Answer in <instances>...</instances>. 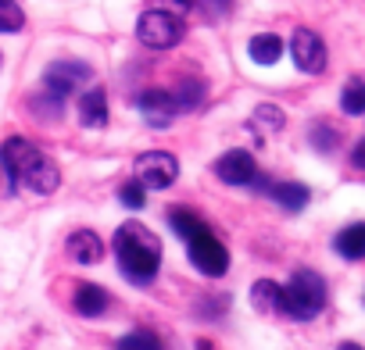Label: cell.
<instances>
[{"instance_id":"d4e9b609","label":"cell","mask_w":365,"mask_h":350,"mask_svg":"<svg viewBox=\"0 0 365 350\" xmlns=\"http://www.w3.org/2000/svg\"><path fill=\"white\" fill-rule=\"evenodd\" d=\"M147 11H161L172 18H182L194 11V0H147Z\"/></svg>"},{"instance_id":"6da1fadb","label":"cell","mask_w":365,"mask_h":350,"mask_svg":"<svg viewBox=\"0 0 365 350\" xmlns=\"http://www.w3.org/2000/svg\"><path fill=\"white\" fill-rule=\"evenodd\" d=\"M0 164L11 175L15 186H29L33 193H54L61 186L58 164L26 136H8L0 147Z\"/></svg>"},{"instance_id":"277c9868","label":"cell","mask_w":365,"mask_h":350,"mask_svg":"<svg viewBox=\"0 0 365 350\" xmlns=\"http://www.w3.org/2000/svg\"><path fill=\"white\" fill-rule=\"evenodd\" d=\"M187 254H190V261L197 265V272H205V275H212V279L226 275V268H230V250H226V243H222L205 222L187 236Z\"/></svg>"},{"instance_id":"8fae6325","label":"cell","mask_w":365,"mask_h":350,"mask_svg":"<svg viewBox=\"0 0 365 350\" xmlns=\"http://www.w3.org/2000/svg\"><path fill=\"white\" fill-rule=\"evenodd\" d=\"M65 250H68V258L79 261V265H97V261L104 258V240H101L93 229H76V233L68 236Z\"/></svg>"},{"instance_id":"7a4b0ae2","label":"cell","mask_w":365,"mask_h":350,"mask_svg":"<svg viewBox=\"0 0 365 350\" xmlns=\"http://www.w3.org/2000/svg\"><path fill=\"white\" fill-rule=\"evenodd\" d=\"M115 258H118V268L129 282L136 286H147L154 282L158 268H161V240L143 226V222H125L118 226L115 233Z\"/></svg>"},{"instance_id":"8992f818","label":"cell","mask_w":365,"mask_h":350,"mask_svg":"<svg viewBox=\"0 0 365 350\" xmlns=\"http://www.w3.org/2000/svg\"><path fill=\"white\" fill-rule=\"evenodd\" d=\"M179 179V161L168 150H147L136 157V183L143 190H168Z\"/></svg>"},{"instance_id":"3957f363","label":"cell","mask_w":365,"mask_h":350,"mask_svg":"<svg viewBox=\"0 0 365 350\" xmlns=\"http://www.w3.org/2000/svg\"><path fill=\"white\" fill-rule=\"evenodd\" d=\"M326 307V282L312 268H297L287 286H279V314L294 322H312Z\"/></svg>"},{"instance_id":"9a60e30c","label":"cell","mask_w":365,"mask_h":350,"mask_svg":"<svg viewBox=\"0 0 365 350\" xmlns=\"http://www.w3.org/2000/svg\"><path fill=\"white\" fill-rule=\"evenodd\" d=\"M108 304H111L108 290H101V286H93V282H83V286L76 290V311H79L83 318H101V314L108 311Z\"/></svg>"},{"instance_id":"83f0119b","label":"cell","mask_w":365,"mask_h":350,"mask_svg":"<svg viewBox=\"0 0 365 350\" xmlns=\"http://www.w3.org/2000/svg\"><path fill=\"white\" fill-rule=\"evenodd\" d=\"M255 115H258V122H269L272 129H283V122H287V115H283L279 107H272V104H262Z\"/></svg>"},{"instance_id":"7c38bea8","label":"cell","mask_w":365,"mask_h":350,"mask_svg":"<svg viewBox=\"0 0 365 350\" xmlns=\"http://www.w3.org/2000/svg\"><path fill=\"white\" fill-rule=\"evenodd\" d=\"M108 118H111V111H108L104 90H86V93L79 97V122H83L86 129H104Z\"/></svg>"},{"instance_id":"52a82bcc","label":"cell","mask_w":365,"mask_h":350,"mask_svg":"<svg viewBox=\"0 0 365 350\" xmlns=\"http://www.w3.org/2000/svg\"><path fill=\"white\" fill-rule=\"evenodd\" d=\"M90 65L86 61H76V58H58V61H51L47 65V72H43V90H51V93H58V97H68V93H76L83 83H90Z\"/></svg>"},{"instance_id":"603a6c76","label":"cell","mask_w":365,"mask_h":350,"mask_svg":"<svg viewBox=\"0 0 365 350\" xmlns=\"http://www.w3.org/2000/svg\"><path fill=\"white\" fill-rule=\"evenodd\" d=\"M26 26V15L19 8V0H0V33H19Z\"/></svg>"},{"instance_id":"9c48e42d","label":"cell","mask_w":365,"mask_h":350,"mask_svg":"<svg viewBox=\"0 0 365 350\" xmlns=\"http://www.w3.org/2000/svg\"><path fill=\"white\" fill-rule=\"evenodd\" d=\"M215 175H219L222 183H230V186H247V183H255V175H258L255 154H251V150H226V154L215 161Z\"/></svg>"},{"instance_id":"ba28073f","label":"cell","mask_w":365,"mask_h":350,"mask_svg":"<svg viewBox=\"0 0 365 350\" xmlns=\"http://www.w3.org/2000/svg\"><path fill=\"white\" fill-rule=\"evenodd\" d=\"M290 54H294L297 72H304V75H319L326 68V43L315 29H297L290 40Z\"/></svg>"},{"instance_id":"4fadbf2b","label":"cell","mask_w":365,"mask_h":350,"mask_svg":"<svg viewBox=\"0 0 365 350\" xmlns=\"http://www.w3.org/2000/svg\"><path fill=\"white\" fill-rule=\"evenodd\" d=\"M247 58H251L255 65H262V68L279 65V58H283V40H279L276 33H258V36H251V43H247Z\"/></svg>"},{"instance_id":"4316f807","label":"cell","mask_w":365,"mask_h":350,"mask_svg":"<svg viewBox=\"0 0 365 350\" xmlns=\"http://www.w3.org/2000/svg\"><path fill=\"white\" fill-rule=\"evenodd\" d=\"M194 8H201L208 18H226L230 15V0H194Z\"/></svg>"},{"instance_id":"5b68a950","label":"cell","mask_w":365,"mask_h":350,"mask_svg":"<svg viewBox=\"0 0 365 350\" xmlns=\"http://www.w3.org/2000/svg\"><path fill=\"white\" fill-rule=\"evenodd\" d=\"M182 36H187L182 18H172L161 11H143L136 22V40L150 51H172L175 43H182Z\"/></svg>"},{"instance_id":"30bf717a","label":"cell","mask_w":365,"mask_h":350,"mask_svg":"<svg viewBox=\"0 0 365 350\" xmlns=\"http://www.w3.org/2000/svg\"><path fill=\"white\" fill-rule=\"evenodd\" d=\"M136 111L143 115V122H147L150 129H168L172 118L179 115L168 90H143V93L136 97Z\"/></svg>"},{"instance_id":"44dd1931","label":"cell","mask_w":365,"mask_h":350,"mask_svg":"<svg viewBox=\"0 0 365 350\" xmlns=\"http://www.w3.org/2000/svg\"><path fill=\"white\" fill-rule=\"evenodd\" d=\"M308 143L319 150V154H333L340 147V129H333L329 122H315L308 129Z\"/></svg>"},{"instance_id":"f546056e","label":"cell","mask_w":365,"mask_h":350,"mask_svg":"<svg viewBox=\"0 0 365 350\" xmlns=\"http://www.w3.org/2000/svg\"><path fill=\"white\" fill-rule=\"evenodd\" d=\"M336 350H361V346H358V343H340Z\"/></svg>"},{"instance_id":"2e32d148","label":"cell","mask_w":365,"mask_h":350,"mask_svg":"<svg viewBox=\"0 0 365 350\" xmlns=\"http://www.w3.org/2000/svg\"><path fill=\"white\" fill-rule=\"evenodd\" d=\"M333 247H336V254H340V258H347V261L365 258V226H361V222L347 226L344 233H336Z\"/></svg>"},{"instance_id":"ffe728a7","label":"cell","mask_w":365,"mask_h":350,"mask_svg":"<svg viewBox=\"0 0 365 350\" xmlns=\"http://www.w3.org/2000/svg\"><path fill=\"white\" fill-rule=\"evenodd\" d=\"M340 107H344V115H351V118H358V115L365 111V79H361V75H351V79H347L344 97H340Z\"/></svg>"},{"instance_id":"484cf974","label":"cell","mask_w":365,"mask_h":350,"mask_svg":"<svg viewBox=\"0 0 365 350\" xmlns=\"http://www.w3.org/2000/svg\"><path fill=\"white\" fill-rule=\"evenodd\" d=\"M118 201H122L129 211H140V208L147 204V190H143L136 179H133V183H125V186L118 190Z\"/></svg>"},{"instance_id":"5bb4252c","label":"cell","mask_w":365,"mask_h":350,"mask_svg":"<svg viewBox=\"0 0 365 350\" xmlns=\"http://www.w3.org/2000/svg\"><path fill=\"white\" fill-rule=\"evenodd\" d=\"M172 93V104H175V111H197L201 104H205V97H208V86H205V79H194V75H187L175 90H168Z\"/></svg>"},{"instance_id":"7402d4cb","label":"cell","mask_w":365,"mask_h":350,"mask_svg":"<svg viewBox=\"0 0 365 350\" xmlns=\"http://www.w3.org/2000/svg\"><path fill=\"white\" fill-rule=\"evenodd\" d=\"M115 350H161V339L150 332V329H136L129 336H122L115 343Z\"/></svg>"},{"instance_id":"ac0fdd59","label":"cell","mask_w":365,"mask_h":350,"mask_svg":"<svg viewBox=\"0 0 365 350\" xmlns=\"http://www.w3.org/2000/svg\"><path fill=\"white\" fill-rule=\"evenodd\" d=\"M308 186H301V183H276L272 186V201L279 204V208H287V211H301L304 204H308Z\"/></svg>"},{"instance_id":"e0dca14e","label":"cell","mask_w":365,"mask_h":350,"mask_svg":"<svg viewBox=\"0 0 365 350\" xmlns=\"http://www.w3.org/2000/svg\"><path fill=\"white\" fill-rule=\"evenodd\" d=\"M29 111H33L40 122H58V118L65 115V97H58V93H51V90H40V93L29 97Z\"/></svg>"},{"instance_id":"cb8c5ba5","label":"cell","mask_w":365,"mask_h":350,"mask_svg":"<svg viewBox=\"0 0 365 350\" xmlns=\"http://www.w3.org/2000/svg\"><path fill=\"white\" fill-rule=\"evenodd\" d=\"M168 222H172V229H175L182 240H187V236L201 226V218H197L190 208H172V211H168Z\"/></svg>"},{"instance_id":"f1b7e54d","label":"cell","mask_w":365,"mask_h":350,"mask_svg":"<svg viewBox=\"0 0 365 350\" xmlns=\"http://www.w3.org/2000/svg\"><path fill=\"white\" fill-rule=\"evenodd\" d=\"M351 164H354V168H365V139H358V143H354V154H351Z\"/></svg>"},{"instance_id":"d6986e66","label":"cell","mask_w":365,"mask_h":350,"mask_svg":"<svg viewBox=\"0 0 365 350\" xmlns=\"http://www.w3.org/2000/svg\"><path fill=\"white\" fill-rule=\"evenodd\" d=\"M251 304H255L262 314H279V286L269 282V279L255 282V286H251Z\"/></svg>"}]
</instances>
